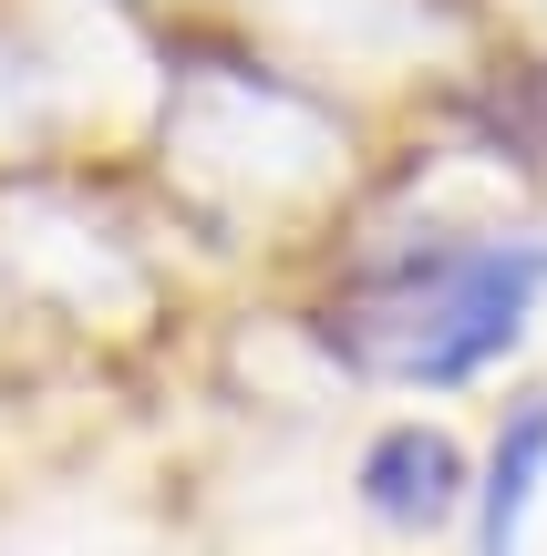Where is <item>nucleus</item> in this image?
Returning <instances> with one entry per match:
<instances>
[{"instance_id": "obj_1", "label": "nucleus", "mask_w": 547, "mask_h": 556, "mask_svg": "<svg viewBox=\"0 0 547 556\" xmlns=\"http://www.w3.org/2000/svg\"><path fill=\"white\" fill-rule=\"evenodd\" d=\"M547 299V238H413L331 309V351L403 392H465L517 361Z\"/></svg>"}, {"instance_id": "obj_2", "label": "nucleus", "mask_w": 547, "mask_h": 556, "mask_svg": "<svg viewBox=\"0 0 547 556\" xmlns=\"http://www.w3.org/2000/svg\"><path fill=\"white\" fill-rule=\"evenodd\" d=\"M362 516L383 526V536H445L455 516H475V464H465V443L445 433V422H383V433L362 443Z\"/></svg>"}, {"instance_id": "obj_3", "label": "nucleus", "mask_w": 547, "mask_h": 556, "mask_svg": "<svg viewBox=\"0 0 547 556\" xmlns=\"http://www.w3.org/2000/svg\"><path fill=\"white\" fill-rule=\"evenodd\" d=\"M547 495V392L507 402V422H496V454L486 475H475V556H527V516Z\"/></svg>"}]
</instances>
